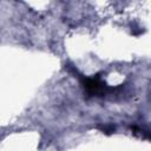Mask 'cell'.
Segmentation results:
<instances>
[{
  "instance_id": "cell-1",
  "label": "cell",
  "mask_w": 151,
  "mask_h": 151,
  "mask_svg": "<svg viewBox=\"0 0 151 151\" xmlns=\"http://www.w3.org/2000/svg\"><path fill=\"white\" fill-rule=\"evenodd\" d=\"M79 80L85 91L91 96H103L110 90V87L103 80H100L99 74H96L93 78H85L81 76Z\"/></svg>"
},
{
  "instance_id": "cell-2",
  "label": "cell",
  "mask_w": 151,
  "mask_h": 151,
  "mask_svg": "<svg viewBox=\"0 0 151 151\" xmlns=\"http://www.w3.org/2000/svg\"><path fill=\"white\" fill-rule=\"evenodd\" d=\"M131 129H132V131H133L134 133L139 134L140 137H143V138H147V139L151 140V132H150V131H147V130H145V129L137 127V126H131Z\"/></svg>"
},
{
  "instance_id": "cell-3",
  "label": "cell",
  "mask_w": 151,
  "mask_h": 151,
  "mask_svg": "<svg viewBox=\"0 0 151 151\" xmlns=\"http://www.w3.org/2000/svg\"><path fill=\"white\" fill-rule=\"evenodd\" d=\"M103 133H107V134H110V133H112V132H114V127L112 126V125H104V126H101V125H98L97 126Z\"/></svg>"
}]
</instances>
